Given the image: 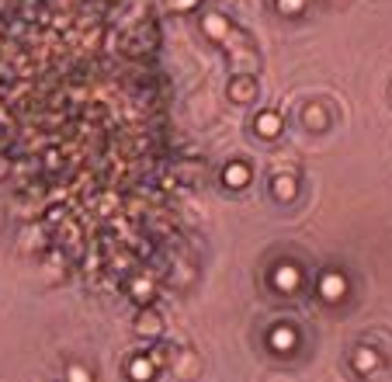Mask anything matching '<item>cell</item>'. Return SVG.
<instances>
[{
    "label": "cell",
    "instance_id": "obj_2",
    "mask_svg": "<svg viewBox=\"0 0 392 382\" xmlns=\"http://www.w3.org/2000/svg\"><path fill=\"white\" fill-rule=\"evenodd\" d=\"M254 129H257L261 136H268V139H275V136L282 132V115H275V111H264V115H257V122H254Z\"/></svg>",
    "mask_w": 392,
    "mask_h": 382
},
{
    "label": "cell",
    "instance_id": "obj_1",
    "mask_svg": "<svg viewBox=\"0 0 392 382\" xmlns=\"http://www.w3.org/2000/svg\"><path fill=\"white\" fill-rule=\"evenodd\" d=\"M344 292H347V282H344V275H337V271L323 275V282H319V295H323L326 302H337V299H344Z\"/></svg>",
    "mask_w": 392,
    "mask_h": 382
},
{
    "label": "cell",
    "instance_id": "obj_15",
    "mask_svg": "<svg viewBox=\"0 0 392 382\" xmlns=\"http://www.w3.org/2000/svg\"><path fill=\"white\" fill-rule=\"evenodd\" d=\"M170 3H174V7H177V10H184V7H195L198 0H170Z\"/></svg>",
    "mask_w": 392,
    "mask_h": 382
},
{
    "label": "cell",
    "instance_id": "obj_4",
    "mask_svg": "<svg viewBox=\"0 0 392 382\" xmlns=\"http://www.w3.org/2000/svg\"><path fill=\"white\" fill-rule=\"evenodd\" d=\"M222 181H226L229 188H243V185L250 181V171H247V164H229V167L222 171Z\"/></svg>",
    "mask_w": 392,
    "mask_h": 382
},
{
    "label": "cell",
    "instance_id": "obj_6",
    "mask_svg": "<svg viewBox=\"0 0 392 382\" xmlns=\"http://www.w3.org/2000/svg\"><path fill=\"white\" fill-rule=\"evenodd\" d=\"M229 97H233V101H250V97H257V84H254L250 77L233 80V84H229Z\"/></svg>",
    "mask_w": 392,
    "mask_h": 382
},
{
    "label": "cell",
    "instance_id": "obj_5",
    "mask_svg": "<svg viewBox=\"0 0 392 382\" xmlns=\"http://www.w3.org/2000/svg\"><path fill=\"white\" fill-rule=\"evenodd\" d=\"M271 348H275V351H292L295 348L292 327H275V330H271Z\"/></svg>",
    "mask_w": 392,
    "mask_h": 382
},
{
    "label": "cell",
    "instance_id": "obj_13",
    "mask_svg": "<svg viewBox=\"0 0 392 382\" xmlns=\"http://www.w3.org/2000/svg\"><path fill=\"white\" fill-rule=\"evenodd\" d=\"M302 3H305V0H278V7H282V10H289V14H295Z\"/></svg>",
    "mask_w": 392,
    "mask_h": 382
},
{
    "label": "cell",
    "instance_id": "obj_12",
    "mask_svg": "<svg viewBox=\"0 0 392 382\" xmlns=\"http://www.w3.org/2000/svg\"><path fill=\"white\" fill-rule=\"evenodd\" d=\"M132 295H136L139 302H150V299H153V285L139 278V282H132Z\"/></svg>",
    "mask_w": 392,
    "mask_h": 382
},
{
    "label": "cell",
    "instance_id": "obj_8",
    "mask_svg": "<svg viewBox=\"0 0 392 382\" xmlns=\"http://www.w3.org/2000/svg\"><path fill=\"white\" fill-rule=\"evenodd\" d=\"M271 191H275V198H285V201H289V198H295V178H289V174H278V178H275V185H271Z\"/></svg>",
    "mask_w": 392,
    "mask_h": 382
},
{
    "label": "cell",
    "instance_id": "obj_10",
    "mask_svg": "<svg viewBox=\"0 0 392 382\" xmlns=\"http://www.w3.org/2000/svg\"><path fill=\"white\" fill-rule=\"evenodd\" d=\"M205 31H208V35L226 38V35H229V21H226V17H219V14H208V17H205Z\"/></svg>",
    "mask_w": 392,
    "mask_h": 382
},
{
    "label": "cell",
    "instance_id": "obj_7",
    "mask_svg": "<svg viewBox=\"0 0 392 382\" xmlns=\"http://www.w3.org/2000/svg\"><path fill=\"white\" fill-rule=\"evenodd\" d=\"M375 365H379V355H375L372 348H358V351H354V369H358V372H372Z\"/></svg>",
    "mask_w": 392,
    "mask_h": 382
},
{
    "label": "cell",
    "instance_id": "obj_9",
    "mask_svg": "<svg viewBox=\"0 0 392 382\" xmlns=\"http://www.w3.org/2000/svg\"><path fill=\"white\" fill-rule=\"evenodd\" d=\"M129 376L136 382H150L153 379V362H150V358H136V362L129 365Z\"/></svg>",
    "mask_w": 392,
    "mask_h": 382
},
{
    "label": "cell",
    "instance_id": "obj_11",
    "mask_svg": "<svg viewBox=\"0 0 392 382\" xmlns=\"http://www.w3.org/2000/svg\"><path fill=\"white\" fill-rule=\"evenodd\" d=\"M139 334H160V320H157L153 313L139 316Z\"/></svg>",
    "mask_w": 392,
    "mask_h": 382
},
{
    "label": "cell",
    "instance_id": "obj_14",
    "mask_svg": "<svg viewBox=\"0 0 392 382\" xmlns=\"http://www.w3.org/2000/svg\"><path fill=\"white\" fill-rule=\"evenodd\" d=\"M70 382H91V376H87L84 369H77V365H73V369H70Z\"/></svg>",
    "mask_w": 392,
    "mask_h": 382
},
{
    "label": "cell",
    "instance_id": "obj_3",
    "mask_svg": "<svg viewBox=\"0 0 392 382\" xmlns=\"http://www.w3.org/2000/svg\"><path fill=\"white\" fill-rule=\"evenodd\" d=\"M275 285L282 288V292H292L298 285V268L295 264H278L275 268Z\"/></svg>",
    "mask_w": 392,
    "mask_h": 382
}]
</instances>
